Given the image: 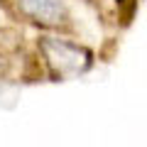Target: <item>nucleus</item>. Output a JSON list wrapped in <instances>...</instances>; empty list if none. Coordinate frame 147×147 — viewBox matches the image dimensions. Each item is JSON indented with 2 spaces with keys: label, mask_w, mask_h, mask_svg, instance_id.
Instances as JSON below:
<instances>
[{
  "label": "nucleus",
  "mask_w": 147,
  "mask_h": 147,
  "mask_svg": "<svg viewBox=\"0 0 147 147\" xmlns=\"http://www.w3.org/2000/svg\"><path fill=\"white\" fill-rule=\"evenodd\" d=\"M17 7L39 25H61L66 20V7L61 0H17Z\"/></svg>",
  "instance_id": "f03ea898"
},
{
  "label": "nucleus",
  "mask_w": 147,
  "mask_h": 147,
  "mask_svg": "<svg viewBox=\"0 0 147 147\" xmlns=\"http://www.w3.org/2000/svg\"><path fill=\"white\" fill-rule=\"evenodd\" d=\"M3 20H5V12H3V10H0V25H3Z\"/></svg>",
  "instance_id": "7ed1b4c3"
},
{
  "label": "nucleus",
  "mask_w": 147,
  "mask_h": 147,
  "mask_svg": "<svg viewBox=\"0 0 147 147\" xmlns=\"http://www.w3.org/2000/svg\"><path fill=\"white\" fill-rule=\"evenodd\" d=\"M39 49H42L44 59L49 61L54 74L59 76H74L88 69L91 64V52L79 44H69L57 37H42L39 39Z\"/></svg>",
  "instance_id": "f257e3e1"
}]
</instances>
